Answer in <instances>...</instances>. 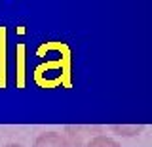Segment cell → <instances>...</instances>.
<instances>
[{
  "label": "cell",
  "mask_w": 152,
  "mask_h": 147,
  "mask_svg": "<svg viewBox=\"0 0 152 147\" xmlns=\"http://www.w3.org/2000/svg\"><path fill=\"white\" fill-rule=\"evenodd\" d=\"M101 126H66L65 137L70 147H84L91 137L101 134Z\"/></svg>",
  "instance_id": "6da1fadb"
},
{
  "label": "cell",
  "mask_w": 152,
  "mask_h": 147,
  "mask_svg": "<svg viewBox=\"0 0 152 147\" xmlns=\"http://www.w3.org/2000/svg\"><path fill=\"white\" fill-rule=\"evenodd\" d=\"M32 147H70V145L66 141L65 134H59V132H42V134L36 136Z\"/></svg>",
  "instance_id": "7a4b0ae2"
},
{
  "label": "cell",
  "mask_w": 152,
  "mask_h": 147,
  "mask_svg": "<svg viewBox=\"0 0 152 147\" xmlns=\"http://www.w3.org/2000/svg\"><path fill=\"white\" fill-rule=\"evenodd\" d=\"M114 134L124 136V137H133V136H139L142 130H145V124H112L108 126Z\"/></svg>",
  "instance_id": "3957f363"
},
{
  "label": "cell",
  "mask_w": 152,
  "mask_h": 147,
  "mask_svg": "<svg viewBox=\"0 0 152 147\" xmlns=\"http://www.w3.org/2000/svg\"><path fill=\"white\" fill-rule=\"evenodd\" d=\"M84 147H122V145L118 143L114 137H108V136H104V134H99V136L91 137V140H89Z\"/></svg>",
  "instance_id": "277c9868"
},
{
  "label": "cell",
  "mask_w": 152,
  "mask_h": 147,
  "mask_svg": "<svg viewBox=\"0 0 152 147\" xmlns=\"http://www.w3.org/2000/svg\"><path fill=\"white\" fill-rule=\"evenodd\" d=\"M4 147H23L21 143H8V145H4Z\"/></svg>",
  "instance_id": "5b68a950"
}]
</instances>
